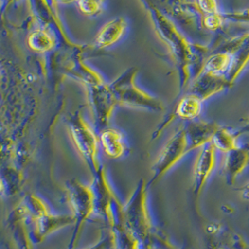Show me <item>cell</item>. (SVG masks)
Returning a JSON list of instances; mask_svg holds the SVG:
<instances>
[{"mask_svg": "<svg viewBox=\"0 0 249 249\" xmlns=\"http://www.w3.org/2000/svg\"><path fill=\"white\" fill-rule=\"evenodd\" d=\"M146 1L156 31L167 45L175 63L179 89L183 90L187 88L189 81H193L202 72L209 49L200 44L191 43L166 14L159 10L151 0Z\"/></svg>", "mask_w": 249, "mask_h": 249, "instance_id": "obj_1", "label": "cell"}, {"mask_svg": "<svg viewBox=\"0 0 249 249\" xmlns=\"http://www.w3.org/2000/svg\"><path fill=\"white\" fill-rule=\"evenodd\" d=\"M136 73L137 71L135 69L128 70L113 83L112 90L116 101L129 107L163 112L165 107L161 100L138 88L135 84Z\"/></svg>", "mask_w": 249, "mask_h": 249, "instance_id": "obj_2", "label": "cell"}, {"mask_svg": "<svg viewBox=\"0 0 249 249\" xmlns=\"http://www.w3.org/2000/svg\"><path fill=\"white\" fill-rule=\"evenodd\" d=\"M188 153V141L185 128H180L163 146L157 161L154 164L152 183L160 180Z\"/></svg>", "mask_w": 249, "mask_h": 249, "instance_id": "obj_3", "label": "cell"}, {"mask_svg": "<svg viewBox=\"0 0 249 249\" xmlns=\"http://www.w3.org/2000/svg\"><path fill=\"white\" fill-rule=\"evenodd\" d=\"M164 14H169L177 22L188 28H198L201 25L202 15L195 4L188 0H152Z\"/></svg>", "mask_w": 249, "mask_h": 249, "instance_id": "obj_4", "label": "cell"}, {"mask_svg": "<svg viewBox=\"0 0 249 249\" xmlns=\"http://www.w3.org/2000/svg\"><path fill=\"white\" fill-rule=\"evenodd\" d=\"M231 88V86L225 75L202 71L191 82L187 93L196 96L203 102Z\"/></svg>", "mask_w": 249, "mask_h": 249, "instance_id": "obj_5", "label": "cell"}, {"mask_svg": "<svg viewBox=\"0 0 249 249\" xmlns=\"http://www.w3.org/2000/svg\"><path fill=\"white\" fill-rule=\"evenodd\" d=\"M222 51L231 53V63L225 76L232 87L237 78L249 65V33L231 41Z\"/></svg>", "mask_w": 249, "mask_h": 249, "instance_id": "obj_6", "label": "cell"}, {"mask_svg": "<svg viewBox=\"0 0 249 249\" xmlns=\"http://www.w3.org/2000/svg\"><path fill=\"white\" fill-rule=\"evenodd\" d=\"M216 149L212 143L200 148L194 169L193 192L199 197L216 166Z\"/></svg>", "mask_w": 249, "mask_h": 249, "instance_id": "obj_7", "label": "cell"}, {"mask_svg": "<svg viewBox=\"0 0 249 249\" xmlns=\"http://www.w3.org/2000/svg\"><path fill=\"white\" fill-rule=\"evenodd\" d=\"M146 188L144 186L139 189L130 209L128 208V220L139 235L148 236L152 229V220L146 204Z\"/></svg>", "mask_w": 249, "mask_h": 249, "instance_id": "obj_8", "label": "cell"}, {"mask_svg": "<svg viewBox=\"0 0 249 249\" xmlns=\"http://www.w3.org/2000/svg\"><path fill=\"white\" fill-rule=\"evenodd\" d=\"M220 125L215 122H207L202 120L188 121L185 127L188 141V152L200 149L204 145L212 142Z\"/></svg>", "mask_w": 249, "mask_h": 249, "instance_id": "obj_9", "label": "cell"}, {"mask_svg": "<svg viewBox=\"0 0 249 249\" xmlns=\"http://www.w3.org/2000/svg\"><path fill=\"white\" fill-rule=\"evenodd\" d=\"M249 166V144L238 145L235 149L227 153L224 172L226 181L229 185H233L237 177Z\"/></svg>", "mask_w": 249, "mask_h": 249, "instance_id": "obj_10", "label": "cell"}, {"mask_svg": "<svg viewBox=\"0 0 249 249\" xmlns=\"http://www.w3.org/2000/svg\"><path fill=\"white\" fill-rule=\"evenodd\" d=\"M202 103L203 102L199 100V98L192 94L187 93L184 95L178 101L174 113L167 119V123L164 124L161 128L157 130V137L160 135L164 128L168 126V124L174 120L175 117H179L187 121L196 120L202 112Z\"/></svg>", "mask_w": 249, "mask_h": 249, "instance_id": "obj_11", "label": "cell"}, {"mask_svg": "<svg viewBox=\"0 0 249 249\" xmlns=\"http://www.w3.org/2000/svg\"><path fill=\"white\" fill-rule=\"evenodd\" d=\"M127 24L124 18H115L104 25L98 35L97 43L100 47H109L124 35Z\"/></svg>", "mask_w": 249, "mask_h": 249, "instance_id": "obj_12", "label": "cell"}, {"mask_svg": "<svg viewBox=\"0 0 249 249\" xmlns=\"http://www.w3.org/2000/svg\"><path fill=\"white\" fill-rule=\"evenodd\" d=\"M101 142L105 153L112 159L124 156L126 144L123 134L116 129H107L101 135Z\"/></svg>", "mask_w": 249, "mask_h": 249, "instance_id": "obj_13", "label": "cell"}, {"mask_svg": "<svg viewBox=\"0 0 249 249\" xmlns=\"http://www.w3.org/2000/svg\"><path fill=\"white\" fill-rule=\"evenodd\" d=\"M73 137L77 145L84 154L88 155V157L94 158L97 151V140L93 132H91L90 128L85 124H75L72 129Z\"/></svg>", "mask_w": 249, "mask_h": 249, "instance_id": "obj_14", "label": "cell"}, {"mask_svg": "<svg viewBox=\"0 0 249 249\" xmlns=\"http://www.w3.org/2000/svg\"><path fill=\"white\" fill-rule=\"evenodd\" d=\"M231 63V53L226 51L214 52L207 56L202 71L214 74H226Z\"/></svg>", "mask_w": 249, "mask_h": 249, "instance_id": "obj_15", "label": "cell"}, {"mask_svg": "<svg viewBox=\"0 0 249 249\" xmlns=\"http://www.w3.org/2000/svg\"><path fill=\"white\" fill-rule=\"evenodd\" d=\"M238 132H234L228 127L220 126L213 138L211 143L214 146L216 151H220L227 154L231 150L235 149L238 146Z\"/></svg>", "mask_w": 249, "mask_h": 249, "instance_id": "obj_16", "label": "cell"}, {"mask_svg": "<svg viewBox=\"0 0 249 249\" xmlns=\"http://www.w3.org/2000/svg\"><path fill=\"white\" fill-rule=\"evenodd\" d=\"M226 22L223 13H217L204 15L201 19V27L210 30V31H216L222 27Z\"/></svg>", "mask_w": 249, "mask_h": 249, "instance_id": "obj_17", "label": "cell"}, {"mask_svg": "<svg viewBox=\"0 0 249 249\" xmlns=\"http://www.w3.org/2000/svg\"><path fill=\"white\" fill-rule=\"evenodd\" d=\"M51 40L49 36L44 32H36L30 37V45L38 51H45L51 47Z\"/></svg>", "mask_w": 249, "mask_h": 249, "instance_id": "obj_18", "label": "cell"}, {"mask_svg": "<svg viewBox=\"0 0 249 249\" xmlns=\"http://www.w3.org/2000/svg\"><path fill=\"white\" fill-rule=\"evenodd\" d=\"M195 4L202 16L219 13L217 0H195Z\"/></svg>", "mask_w": 249, "mask_h": 249, "instance_id": "obj_19", "label": "cell"}, {"mask_svg": "<svg viewBox=\"0 0 249 249\" xmlns=\"http://www.w3.org/2000/svg\"><path fill=\"white\" fill-rule=\"evenodd\" d=\"M225 20H231L234 22L249 23V9L235 13H223Z\"/></svg>", "mask_w": 249, "mask_h": 249, "instance_id": "obj_20", "label": "cell"}, {"mask_svg": "<svg viewBox=\"0 0 249 249\" xmlns=\"http://www.w3.org/2000/svg\"><path fill=\"white\" fill-rule=\"evenodd\" d=\"M241 192H242L243 197L249 201V183L243 188H241Z\"/></svg>", "mask_w": 249, "mask_h": 249, "instance_id": "obj_21", "label": "cell"}, {"mask_svg": "<svg viewBox=\"0 0 249 249\" xmlns=\"http://www.w3.org/2000/svg\"><path fill=\"white\" fill-rule=\"evenodd\" d=\"M238 133H239V135L241 134V133H245V132H248V133H249V125H245L241 130H239V131H237Z\"/></svg>", "mask_w": 249, "mask_h": 249, "instance_id": "obj_22", "label": "cell"}, {"mask_svg": "<svg viewBox=\"0 0 249 249\" xmlns=\"http://www.w3.org/2000/svg\"><path fill=\"white\" fill-rule=\"evenodd\" d=\"M1 188H2V185H1V182H0V191H1Z\"/></svg>", "mask_w": 249, "mask_h": 249, "instance_id": "obj_23", "label": "cell"}, {"mask_svg": "<svg viewBox=\"0 0 249 249\" xmlns=\"http://www.w3.org/2000/svg\"><path fill=\"white\" fill-rule=\"evenodd\" d=\"M248 124V125H249V123H248V124Z\"/></svg>", "mask_w": 249, "mask_h": 249, "instance_id": "obj_24", "label": "cell"}]
</instances>
